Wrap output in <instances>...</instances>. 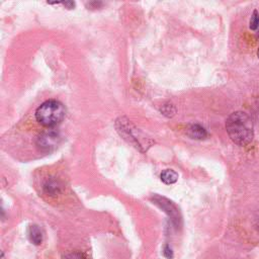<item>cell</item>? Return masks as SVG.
<instances>
[{"instance_id":"5b68a950","label":"cell","mask_w":259,"mask_h":259,"mask_svg":"<svg viewBox=\"0 0 259 259\" xmlns=\"http://www.w3.org/2000/svg\"><path fill=\"white\" fill-rule=\"evenodd\" d=\"M42 188H44V191L47 194H49V195H57V194L60 193V191L62 189V186H61V183L58 180L50 178V179H48L44 183Z\"/></svg>"},{"instance_id":"4fadbf2b","label":"cell","mask_w":259,"mask_h":259,"mask_svg":"<svg viewBox=\"0 0 259 259\" xmlns=\"http://www.w3.org/2000/svg\"><path fill=\"white\" fill-rule=\"evenodd\" d=\"M64 4V6H66L68 9H72L74 6H75V2H72V1H65V2H62Z\"/></svg>"},{"instance_id":"6da1fadb","label":"cell","mask_w":259,"mask_h":259,"mask_svg":"<svg viewBox=\"0 0 259 259\" xmlns=\"http://www.w3.org/2000/svg\"><path fill=\"white\" fill-rule=\"evenodd\" d=\"M226 130L231 140L239 146H247L254 139L253 122L244 111L231 113L226 120Z\"/></svg>"},{"instance_id":"7a4b0ae2","label":"cell","mask_w":259,"mask_h":259,"mask_svg":"<svg viewBox=\"0 0 259 259\" xmlns=\"http://www.w3.org/2000/svg\"><path fill=\"white\" fill-rule=\"evenodd\" d=\"M66 109L57 100L51 99L41 103L35 110L36 120L44 126L53 127L59 124L65 117Z\"/></svg>"},{"instance_id":"8fae6325","label":"cell","mask_w":259,"mask_h":259,"mask_svg":"<svg viewBox=\"0 0 259 259\" xmlns=\"http://www.w3.org/2000/svg\"><path fill=\"white\" fill-rule=\"evenodd\" d=\"M63 259H86L85 256L80 253V252H71V253H67Z\"/></svg>"},{"instance_id":"9c48e42d","label":"cell","mask_w":259,"mask_h":259,"mask_svg":"<svg viewBox=\"0 0 259 259\" xmlns=\"http://www.w3.org/2000/svg\"><path fill=\"white\" fill-rule=\"evenodd\" d=\"M249 27L252 30H257L259 28V13L257 10H254L251 15V18L249 21Z\"/></svg>"},{"instance_id":"5bb4252c","label":"cell","mask_w":259,"mask_h":259,"mask_svg":"<svg viewBox=\"0 0 259 259\" xmlns=\"http://www.w3.org/2000/svg\"><path fill=\"white\" fill-rule=\"evenodd\" d=\"M256 37L259 39V28L257 29V33H256Z\"/></svg>"},{"instance_id":"7c38bea8","label":"cell","mask_w":259,"mask_h":259,"mask_svg":"<svg viewBox=\"0 0 259 259\" xmlns=\"http://www.w3.org/2000/svg\"><path fill=\"white\" fill-rule=\"evenodd\" d=\"M163 255L167 258V259H172L173 258V251L170 248L169 245H165L163 248Z\"/></svg>"},{"instance_id":"3957f363","label":"cell","mask_w":259,"mask_h":259,"mask_svg":"<svg viewBox=\"0 0 259 259\" xmlns=\"http://www.w3.org/2000/svg\"><path fill=\"white\" fill-rule=\"evenodd\" d=\"M61 141L60 134L55 130H47L35 139L36 147L42 152H51L56 149Z\"/></svg>"},{"instance_id":"52a82bcc","label":"cell","mask_w":259,"mask_h":259,"mask_svg":"<svg viewBox=\"0 0 259 259\" xmlns=\"http://www.w3.org/2000/svg\"><path fill=\"white\" fill-rule=\"evenodd\" d=\"M28 236H29V240L32 244L34 245H40L42 242V232L39 229L38 226L36 225H32L29 228V232H28Z\"/></svg>"},{"instance_id":"9a60e30c","label":"cell","mask_w":259,"mask_h":259,"mask_svg":"<svg viewBox=\"0 0 259 259\" xmlns=\"http://www.w3.org/2000/svg\"><path fill=\"white\" fill-rule=\"evenodd\" d=\"M257 56H258V58H259V49H258V51H257Z\"/></svg>"},{"instance_id":"ba28073f","label":"cell","mask_w":259,"mask_h":259,"mask_svg":"<svg viewBox=\"0 0 259 259\" xmlns=\"http://www.w3.org/2000/svg\"><path fill=\"white\" fill-rule=\"evenodd\" d=\"M160 178L165 184H173L178 180V174L172 169H165L161 172Z\"/></svg>"},{"instance_id":"277c9868","label":"cell","mask_w":259,"mask_h":259,"mask_svg":"<svg viewBox=\"0 0 259 259\" xmlns=\"http://www.w3.org/2000/svg\"><path fill=\"white\" fill-rule=\"evenodd\" d=\"M153 201H154L155 204H157L159 207H161L170 217L172 223L175 226L179 225V222H180L179 212H178L177 207L173 204L172 201H170L166 197H163V196H160V195H155L153 197Z\"/></svg>"},{"instance_id":"8992f818","label":"cell","mask_w":259,"mask_h":259,"mask_svg":"<svg viewBox=\"0 0 259 259\" xmlns=\"http://www.w3.org/2000/svg\"><path fill=\"white\" fill-rule=\"evenodd\" d=\"M187 134L190 138L195 140H203L207 136L205 128L199 124H191L187 130Z\"/></svg>"},{"instance_id":"30bf717a","label":"cell","mask_w":259,"mask_h":259,"mask_svg":"<svg viewBox=\"0 0 259 259\" xmlns=\"http://www.w3.org/2000/svg\"><path fill=\"white\" fill-rule=\"evenodd\" d=\"M161 112H162L164 115L168 116V117H172V116L175 114L176 109H175V107H174L173 104L167 103V104H164V105L161 107Z\"/></svg>"}]
</instances>
